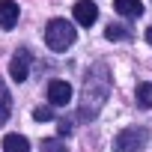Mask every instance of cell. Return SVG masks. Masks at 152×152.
Instances as JSON below:
<instances>
[{
    "label": "cell",
    "instance_id": "obj_1",
    "mask_svg": "<svg viewBox=\"0 0 152 152\" xmlns=\"http://www.w3.org/2000/svg\"><path fill=\"white\" fill-rule=\"evenodd\" d=\"M110 96V72L104 63H96L90 72H87V81H84V96H81V116L84 119H93L104 102Z\"/></svg>",
    "mask_w": 152,
    "mask_h": 152
},
{
    "label": "cell",
    "instance_id": "obj_2",
    "mask_svg": "<svg viewBox=\"0 0 152 152\" xmlns=\"http://www.w3.org/2000/svg\"><path fill=\"white\" fill-rule=\"evenodd\" d=\"M75 27L66 21V18H54V21H48V27H45V45L51 48V51H66L72 42H75Z\"/></svg>",
    "mask_w": 152,
    "mask_h": 152
},
{
    "label": "cell",
    "instance_id": "obj_3",
    "mask_svg": "<svg viewBox=\"0 0 152 152\" xmlns=\"http://www.w3.org/2000/svg\"><path fill=\"white\" fill-rule=\"evenodd\" d=\"M143 143H146V131L143 128H122L113 137V149L116 152H137V149H143Z\"/></svg>",
    "mask_w": 152,
    "mask_h": 152
},
{
    "label": "cell",
    "instance_id": "obj_4",
    "mask_svg": "<svg viewBox=\"0 0 152 152\" xmlns=\"http://www.w3.org/2000/svg\"><path fill=\"white\" fill-rule=\"evenodd\" d=\"M48 102H51V107H66L72 102V87L66 81H51L48 84Z\"/></svg>",
    "mask_w": 152,
    "mask_h": 152
},
{
    "label": "cell",
    "instance_id": "obj_5",
    "mask_svg": "<svg viewBox=\"0 0 152 152\" xmlns=\"http://www.w3.org/2000/svg\"><path fill=\"white\" fill-rule=\"evenodd\" d=\"M96 18H99V6L93 0H78V3H75V21L81 27H93Z\"/></svg>",
    "mask_w": 152,
    "mask_h": 152
},
{
    "label": "cell",
    "instance_id": "obj_6",
    "mask_svg": "<svg viewBox=\"0 0 152 152\" xmlns=\"http://www.w3.org/2000/svg\"><path fill=\"white\" fill-rule=\"evenodd\" d=\"M27 72H30V54L21 48V51H15V57H12V63H9V75H12V81H27Z\"/></svg>",
    "mask_w": 152,
    "mask_h": 152
},
{
    "label": "cell",
    "instance_id": "obj_7",
    "mask_svg": "<svg viewBox=\"0 0 152 152\" xmlns=\"http://www.w3.org/2000/svg\"><path fill=\"white\" fill-rule=\"evenodd\" d=\"M18 15H21V9L15 0H0V27L3 30H12L18 24Z\"/></svg>",
    "mask_w": 152,
    "mask_h": 152
},
{
    "label": "cell",
    "instance_id": "obj_8",
    "mask_svg": "<svg viewBox=\"0 0 152 152\" xmlns=\"http://www.w3.org/2000/svg\"><path fill=\"white\" fill-rule=\"evenodd\" d=\"M113 9L122 18H140L143 15V3L140 0H113Z\"/></svg>",
    "mask_w": 152,
    "mask_h": 152
},
{
    "label": "cell",
    "instance_id": "obj_9",
    "mask_svg": "<svg viewBox=\"0 0 152 152\" xmlns=\"http://www.w3.org/2000/svg\"><path fill=\"white\" fill-rule=\"evenodd\" d=\"M3 149L6 152H30V140L24 134H6L3 137Z\"/></svg>",
    "mask_w": 152,
    "mask_h": 152
},
{
    "label": "cell",
    "instance_id": "obj_10",
    "mask_svg": "<svg viewBox=\"0 0 152 152\" xmlns=\"http://www.w3.org/2000/svg\"><path fill=\"white\" fill-rule=\"evenodd\" d=\"M9 110H12V99H9V90H6V84L0 81V125H3V122L9 119Z\"/></svg>",
    "mask_w": 152,
    "mask_h": 152
},
{
    "label": "cell",
    "instance_id": "obj_11",
    "mask_svg": "<svg viewBox=\"0 0 152 152\" xmlns=\"http://www.w3.org/2000/svg\"><path fill=\"white\" fill-rule=\"evenodd\" d=\"M104 36H107L110 42H119V39H131V33H128V27H122V24H107V30H104Z\"/></svg>",
    "mask_w": 152,
    "mask_h": 152
},
{
    "label": "cell",
    "instance_id": "obj_12",
    "mask_svg": "<svg viewBox=\"0 0 152 152\" xmlns=\"http://www.w3.org/2000/svg\"><path fill=\"white\" fill-rule=\"evenodd\" d=\"M137 104L152 107V84H137Z\"/></svg>",
    "mask_w": 152,
    "mask_h": 152
},
{
    "label": "cell",
    "instance_id": "obj_13",
    "mask_svg": "<svg viewBox=\"0 0 152 152\" xmlns=\"http://www.w3.org/2000/svg\"><path fill=\"white\" fill-rule=\"evenodd\" d=\"M33 119H36V122H48V119H54V107H51V104L36 107V110H33Z\"/></svg>",
    "mask_w": 152,
    "mask_h": 152
},
{
    "label": "cell",
    "instance_id": "obj_14",
    "mask_svg": "<svg viewBox=\"0 0 152 152\" xmlns=\"http://www.w3.org/2000/svg\"><path fill=\"white\" fill-rule=\"evenodd\" d=\"M42 152H66V146H63L60 140L48 137V140H42Z\"/></svg>",
    "mask_w": 152,
    "mask_h": 152
},
{
    "label": "cell",
    "instance_id": "obj_15",
    "mask_svg": "<svg viewBox=\"0 0 152 152\" xmlns=\"http://www.w3.org/2000/svg\"><path fill=\"white\" fill-rule=\"evenodd\" d=\"M57 131H60L63 137H69V134H72V122H69V119H60V122H57Z\"/></svg>",
    "mask_w": 152,
    "mask_h": 152
},
{
    "label": "cell",
    "instance_id": "obj_16",
    "mask_svg": "<svg viewBox=\"0 0 152 152\" xmlns=\"http://www.w3.org/2000/svg\"><path fill=\"white\" fill-rule=\"evenodd\" d=\"M146 42H149V45H152V27H149V30H146Z\"/></svg>",
    "mask_w": 152,
    "mask_h": 152
}]
</instances>
